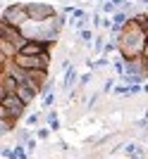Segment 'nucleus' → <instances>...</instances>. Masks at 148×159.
<instances>
[{
	"label": "nucleus",
	"mask_w": 148,
	"mask_h": 159,
	"mask_svg": "<svg viewBox=\"0 0 148 159\" xmlns=\"http://www.w3.org/2000/svg\"><path fill=\"white\" fill-rule=\"evenodd\" d=\"M93 81V74L91 71H86V74H81V79H79V88H86L88 83Z\"/></svg>",
	"instance_id": "obj_20"
},
{
	"label": "nucleus",
	"mask_w": 148,
	"mask_h": 159,
	"mask_svg": "<svg viewBox=\"0 0 148 159\" xmlns=\"http://www.w3.org/2000/svg\"><path fill=\"white\" fill-rule=\"evenodd\" d=\"M139 2H141V5H148V0H139Z\"/></svg>",
	"instance_id": "obj_28"
},
{
	"label": "nucleus",
	"mask_w": 148,
	"mask_h": 159,
	"mask_svg": "<svg viewBox=\"0 0 148 159\" xmlns=\"http://www.w3.org/2000/svg\"><path fill=\"white\" fill-rule=\"evenodd\" d=\"M43 116H46L43 112L27 114V119H24V126H29V128H36V126H41V119H43Z\"/></svg>",
	"instance_id": "obj_14"
},
{
	"label": "nucleus",
	"mask_w": 148,
	"mask_h": 159,
	"mask_svg": "<svg viewBox=\"0 0 148 159\" xmlns=\"http://www.w3.org/2000/svg\"><path fill=\"white\" fill-rule=\"evenodd\" d=\"M115 5H117V10H122V7H124V2H127V0H112Z\"/></svg>",
	"instance_id": "obj_24"
},
{
	"label": "nucleus",
	"mask_w": 148,
	"mask_h": 159,
	"mask_svg": "<svg viewBox=\"0 0 148 159\" xmlns=\"http://www.w3.org/2000/svg\"><path fill=\"white\" fill-rule=\"evenodd\" d=\"M98 2H101V5H103V2H108V0H98Z\"/></svg>",
	"instance_id": "obj_29"
},
{
	"label": "nucleus",
	"mask_w": 148,
	"mask_h": 159,
	"mask_svg": "<svg viewBox=\"0 0 148 159\" xmlns=\"http://www.w3.org/2000/svg\"><path fill=\"white\" fill-rule=\"evenodd\" d=\"M0 21H7V24H12V26H19L24 29L29 24V10H27V2H7L2 7V17Z\"/></svg>",
	"instance_id": "obj_2"
},
{
	"label": "nucleus",
	"mask_w": 148,
	"mask_h": 159,
	"mask_svg": "<svg viewBox=\"0 0 148 159\" xmlns=\"http://www.w3.org/2000/svg\"><path fill=\"white\" fill-rule=\"evenodd\" d=\"M27 102L19 98L17 93H10V95H2L0 98V116H12V119H24V114H27Z\"/></svg>",
	"instance_id": "obj_3"
},
{
	"label": "nucleus",
	"mask_w": 148,
	"mask_h": 159,
	"mask_svg": "<svg viewBox=\"0 0 148 159\" xmlns=\"http://www.w3.org/2000/svg\"><path fill=\"white\" fill-rule=\"evenodd\" d=\"M143 57L148 60V43H146V48H143Z\"/></svg>",
	"instance_id": "obj_25"
},
{
	"label": "nucleus",
	"mask_w": 148,
	"mask_h": 159,
	"mask_svg": "<svg viewBox=\"0 0 148 159\" xmlns=\"http://www.w3.org/2000/svg\"><path fill=\"white\" fill-rule=\"evenodd\" d=\"M88 21H91V14H88L84 7H76V10H74V14H72V19H69V24L79 31V29L88 26Z\"/></svg>",
	"instance_id": "obj_9"
},
{
	"label": "nucleus",
	"mask_w": 148,
	"mask_h": 159,
	"mask_svg": "<svg viewBox=\"0 0 148 159\" xmlns=\"http://www.w3.org/2000/svg\"><path fill=\"white\" fill-rule=\"evenodd\" d=\"M17 88H19L17 76H14L10 69L0 66V98H2V95H10V93H17Z\"/></svg>",
	"instance_id": "obj_6"
},
{
	"label": "nucleus",
	"mask_w": 148,
	"mask_h": 159,
	"mask_svg": "<svg viewBox=\"0 0 148 159\" xmlns=\"http://www.w3.org/2000/svg\"><path fill=\"white\" fill-rule=\"evenodd\" d=\"M79 69H76V66H69L67 71L62 74V79H60V83H57V88H60L62 93H69V90H72V88H76L79 86Z\"/></svg>",
	"instance_id": "obj_8"
},
{
	"label": "nucleus",
	"mask_w": 148,
	"mask_h": 159,
	"mask_svg": "<svg viewBox=\"0 0 148 159\" xmlns=\"http://www.w3.org/2000/svg\"><path fill=\"white\" fill-rule=\"evenodd\" d=\"M48 79H50V69H34V71H27L24 83L31 86L34 90H38V95H41V88L48 83Z\"/></svg>",
	"instance_id": "obj_7"
},
{
	"label": "nucleus",
	"mask_w": 148,
	"mask_h": 159,
	"mask_svg": "<svg viewBox=\"0 0 148 159\" xmlns=\"http://www.w3.org/2000/svg\"><path fill=\"white\" fill-rule=\"evenodd\" d=\"M55 102H57V90H53V93H48V95H43V100H41V112L53 109Z\"/></svg>",
	"instance_id": "obj_13"
},
{
	"label": "nucleus",
	"mask_w": 148,
	"mask_h": 159,
	"mask_svg": "<svg viewBox=\"0 0 148 159\" xmlns=\"http://www.w3.org/2000/svg\"><path fill=\"white\" fill-rule=\"evenodd\" d=\"M46 121H48V126L53 128V131H60V126H62V121H60V112L57 109H48L46 112Z\"/></svg>",
	"instance_id": "obj_11"
},
{
	"label": "nucleus",
	"mask_w": 148,
	"mask_h": 159,
	"mask_svg": "<svg viewBox=\"0 0 148 159\" xmlns=\"http://www.w3.org/2000/svg\"><path fill=\"white\" fill-rule=\"evenodd\" d=\"M105 43H108V40H105V36L98 31V33H96V40H93V52H96V55H103V48H105Z\"/></svg>",
	"instance_id": "obj_16"
},
{
	"label": "nucleus",
	"mask_w": 148,
	"mask_h": 159,
	"mask_svg": "<svg viewBox=\"0 0 148 159\" xmlns=\"http://www.w3.org/2000/svg\"><path fill=\"white\" fill-rule=\"evenodd\" d=\"M101 12L105 14V17H112V14L117 12V5H115L112 0H108V2H103V5H101Z\"/></svg>",
	"instance_id": "obj_18"
},
{
	"label": "nucleus",
	"mask_w": 148,
	"mask_h": 159,
	"mask_svg": "<svg viewBox=\"0 0 148 159\" xmlns=\"http://www.w3.org/2000/svg\"><path fill=\"white\" fill-rule=\"evenodd\" d=\"M27 10H29V19L34 24H41V21H48L53 19L55 14H60L50 2H43V0H29L27 2Z\"/></svg>",
	"instance_id": "obj_4"
},
{
	"label": "nucleus",
	"mask_w": 148,
	"mask_h": 159,
	"mask_svg": "<svg viewBox=\"0 0 148 159\" xmlns=\"http://www.w3.org/2000/svg\"><path fill=\"white\" fill-rule=\"evenodd\" d=\"M50 133H55V131H53L50 126H43V124L34 128V135H36L38 140H43V143H46V140H50Z\"/></svg>",
	"instance_id": "obj_15"
},
{
	"label": "nucleus",
	"mask_w": 148,
	"mask_h": 159,
	"mask_svg": "<svg viewBox=\"0 0 148 159\" xmlns=\"http://www.w3.org/2000/svg\"><path fill=\"white\" fill-rule=\"evenodd\" d=\"M0 38L10 40V43H14V45L22 50V45L27 43V36H24V29L19 26H12V24H7V21H0Z\"/></svg>",
	"instance_id": "obj_5"
},
{
	"label": "nucleus",
	"mask_w": 148,
	"mask_h": 159,
	"mask_svg": "<svg viewBox=\"0 0 148 159\" xmlns=\"http://www.w3.org/2000/svg\"><path fill=\"white\" fill-rule=\"evenodd\" d=\"M117 86V83H115V79H108L105 81V83H103V88H101V93L103 95H108V93H112V88Z\"/></svg>",
	"instance_id": "obj_21"
},
{
	"label": "nucleus",
	"mask_w": 148,
	"mask_h": 159,
	"mask_svg": "<svg viewBox=\"0 0 148 159\" xmlns=\"http://www.w3.org/2000/svg\"><path fill=\"white\" fill-rule=\"evenodd\" d=\"M17 95H19L27 105H31L36 98H38V90H34L31 86H27V83H19V88H17Z\"/></svg>",
	"instance_id": "obj_10"
},
{
	"label": "nucleus",
	"mask_w": 148,
	"mask_h": 159,
	"mask_svg": "<svg viewBox=\"0 0 148 159\" xmlns=\"http://www.w3.org/2000/svg\"><path fill=\"white\" fill-rule=\"evenodd\" d=\"M143 119H146V121H148V109H146V112H143Z\"/></svg>",
	"instance_id": "obj_27"
},
{
	"label": "nucleus",
	"mask_w": 148,
	"mask_h": 159,
	"mask_svg": "<svg viewBox=\"0 0 148 159\" xmlns=\"http://www.w3.org/2000/svg\"><path fill=\"white\" fill-rule=\"evenodd\" d=\"M14 157H17V159H29V150H27V145L17 143V145H14Z\"/></svg>",
	"instance_id": "obj_19"
},
{
	"label": "nucleus",
	"mask_w": 148,
	"mask_h": 159,
	"mask_svg": "<svg viewBox=\"0 0 148 159\" xmlns=\"http://www.w3.org/2000/svg\"><path fill=\"white\" fill-rule=\"evenodd\" d=\"M143 93L148 95V81H146V83H143Z\"/></svg>",
	"instance_id": "obj_26"
},
{
	"label": "nucleus",
	"mask_w": 148,
	"mask_h": 159,
	"mask_svg": "<svg viewBox=\"0 0 148 159\" xmlns=\"http://www.w3.org/2000/svg\"><path fill=\"white\" fill-rule=\"evenodd\" d=\"M76 38H79L84 45H93L96 33H93V29H91V26H84V29H79V31H76Z\"/></svg>",
	"instance_id": "obj_12"
},
{
	"label": "nucleus",
	"mask_w": 148,
	"mask_h": 159,
	"mask_svg": "<svg viewBox=\"0 0 148 159\" xmlns=\"http://www.w3.org/2000/svg\"><path fill=\"white\" fill-rule=\"evenodd\" d=\"M2 159H17L14 157V147H2Z\"/></svg>",
	"instance_id": "obj_22"
},
{
	"label": "nucleus",
	"mask_w": 148,
	"mask_h": 159,
	"mask_svg": "<svg viewBox=\"0 0 148 159\" xmlns=\"http://www.w3.org/2000/svg\"><path fill=\"white\" fill-rule=\"evenodd\" d=\"M36 145H38V138L34 135V138H31V140L27 143V150H29V152H34V150H36Z\"/></svg>",
	"instance_id": "obj_23"
},
{
	"label": "nucleus",
	"mask_w": 148,
	"mask_h": 159,
	"mask_svg": "<svg viewBox=\"0 0 148 159\" xmlns=\"http://www.w3.org/2000/svg\"><path fill=\"white\" fill-rule=\"evenodd\" d=\"M127 2H134V0H127Z\"/></svg>",
	"instance_id": "obj_30"
},
{
	"label": "nucleus",
	"mask_w": 148,
	"mask_h": 159,
	"mask_svg": "<svg viewBox=\"0 0 148 159\" xmlns=\"http://www.w3.org/2000/svg\"><path fill=\"white\" fill-rule=\"evenodd\" d=\"M117 43H120V52L124 55V60H131V57H141L143 55L148 36L136 21L129 19L127 24H124V29L120 31V36H117Z\"/></svg>",
	"instance_id": "obj_1"
},
{
	"label": "nucleus",
	"mask_w": 148,
	"mask_h": 159,
	"mask_svg": "<svg viewBox=\"0 0 148 159\" xmlns=\"http://www.w3.org/2000/svg\"><path fill=\"white\" fill-rule=\"evenodd\" d=\"M14 133H17V143H22V145H27L29 140L34 138V135H31V131H29V126H24L22 131H14Z\"/></svg>",
	"instance_id": "obj_17"
}]
</instances>
